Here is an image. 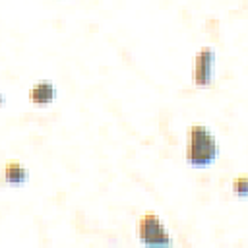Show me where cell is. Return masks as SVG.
I'll return each mask as SVG.
<instances>
[{"label": "cell", "mask_w": 248, "mask_h": 248, "mask_svg": "<svg viewBox=\"0 0 248 248\" xmlns=\"http://www.w3.org/2000/svg\"><path fill=\"white\" fill-rule=\"evenodd\" d=\"M4 103H6V97H4V95H2V93H0V107H2V105H4Z\"/></svg>", "instance_id": "obj_7"}, {"label": "cell", "mask_w": 248, "mask_h": 248, "mask_svg": "<svg viewBox=\"0 0 248 248\" xmlns=\"http://www.w3.org/2000/svg\"><path fill=\"white\" fill-rule=\"evenodd\" d=\"M56 95H58L56 85L50 79H39L29 89V101L33 105H37V107H46V105L54 103Z\"/></svg>", "instance_id": "obj_4"}, {"label": "cell", "mask_w": 248, "mask_h": 248, "mask_svg": "<svg viewBox=\"0 0 248 248\" xmlns=\"http://www.w3.org/2000/svg\"><path fill=\"white\" fill-rule=\"evenodd\" d=\"M219 159V141L213 132L202 124L194 122L188 130V145H186V163L192 169H205Z\"/></svg>", "instance_id": "obj_1"}, {"label": "cell", "mask_w": 248, "mask_h": 248, "mask_svg": "<svg viewBox=\"0 0 248 248\" xmlns=\"http://www.w3.org/2000/svg\"><path fill=\"white\" fill-rule=\"evenodd\" d=\"M2 174H4V182L10 184V186H21L29 180V170L25 165H21L19 161L16 159H10L6 161L4 169H2Z\"/></svg>", "instance_id": "obj_5"}, {"label": "cell", "mask_w": 248, "mask_h": 248, "mask_svg": "<svg viewBox=\"0 0 248 248\" xmlns=\"http://www.w3.org/2000/svg\"><path fill=\"white\" fill-rule=\"evenodd\" d=\"M136 236L143 246H170L172 238L161 217L153 211H145L136 223Z\"/></svg>", "instance_id": "obj_2"}, {"label": "cell", "mask_w": 248, "mask_h": 248, "mask_svg": "<svg viewBox=\"0 0 248 248\" xmlns=\"http://www.w3.org/2000/svg\"><path fill=\"white\" fill-rule=\"evenodd\" d=\"M215 64H217V52L213 46H202L194 56L192 66V79L198 87H209L215 78Z\"/></svg>", "instance_id": "obj_3"}, {"label": "cell", "mask_w": 248, "mask_h": 248, "mask_svg": "<svg viewBox=\"0 0 248 248\" xmlns=\"http://www.w3.org/2000/svg\"><path fill=\"white\" fill-rule=\"evenodd\" d=\"M232 194L240 200H244L248 196V176L244 172H240L234 180H232Z\"/></svg>", "instance_id": "obj_6"}]
</instances>
